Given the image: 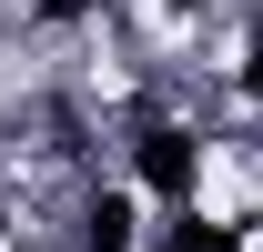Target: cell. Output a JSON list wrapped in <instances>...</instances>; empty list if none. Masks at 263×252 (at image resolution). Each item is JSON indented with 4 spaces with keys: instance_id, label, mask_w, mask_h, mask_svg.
Returning <instances> with one entry per match:
<instances>
[{
    "instance_id": "1",
    "label": "cell",
    "mask_w": 263,
    "mask_h": 252,
    "mask_svg": "<svg viewBox=\"0 0 263 252\" xmlns=\"http://www.w3.org/2000/svg\"><path fill=\"white\" fill-rule=\"evenodd\" d=\"M263 212V161H253V131H193L182 161H172V222L223 242L233 222Z\"/></svg>"
}]
</instances>
